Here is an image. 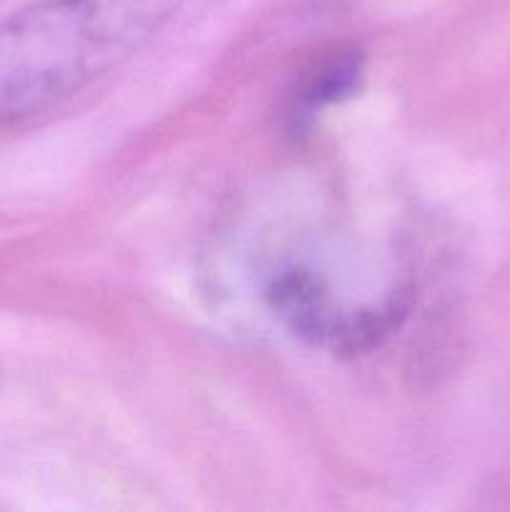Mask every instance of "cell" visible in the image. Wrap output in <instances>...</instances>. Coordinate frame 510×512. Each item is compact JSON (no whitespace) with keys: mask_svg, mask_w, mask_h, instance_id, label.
<instances>
[{"mask_svg":"<svg viewBox=\"0 0 510 512\" xmlns=\"http://www.w3.org/2000/svg\"><path fill=\"white\" fill-rule=\"evenodd\" d=\"M188 0H38L0 20V128L35 118L133 58Z\"/></svg>","mask_w":510,"mask_h":512,"instance_id":"6da1fadb","label":"cell"},{"mask_svg":"<svg viewBox=\"0 0 510 512\" xmlns=\"http://www.w3.org/2000/svg\"><path fill=\"white\" fill-rule=\"evenodd\" d=\"M280 323L333 353H363L383 343L408 315L410 288H393L378 303H345L325 278L303 265H288L265 288Z\"/></svg>","mask_w":510,"mask_h":512,"instance_id":"7a4b0ae2","label":"cell"},{"mask_svg":"<svg viewBox=\"0 0 510 512\" xmlns=\"http://www.w3.org/2000/svg\"><path fill=\"white\" fill-rule=\"evenodd\" d=\"M363 78V53L355 48L338 50L320 60L295 88L288 108L290 130H305L328 105L353 95Z\"/></svg>","mask_w":510,"mask_h":512,"instance_id":"3957f363","label":"cell"}]
</instances>
